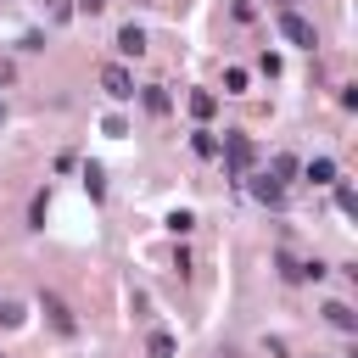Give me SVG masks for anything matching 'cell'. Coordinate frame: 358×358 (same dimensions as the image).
I'll return each mask as SVG.
<instances>
[{
  "instance_id": "cell-21",
  "label": "cell",
  "mask_w": 358,
  "mask_h": 358,
  "mask_svg": "<svg viewBox=\"0 0 358 358\" xmlns=\"http://www.w3.org/2000/svg\"><path fill=\"white\" fill-rule=\"evenodd\" d=\"M274 6H285V0H274Z\"/></svg>"
},
{
  "instance_id": "cell-18",
  "label": "cell",
  "mask_w": 358,
  "mask_h": 358,
  "mask_svg": "<svg viewBox=\"0 0 358 358\" xmlns=\"http://www.w3.org/2000/svg\"><path fill=\"white\" fill-rule=\"evenodd\" d=\"M17 319H22V313H17L11 302H0V324H17Z\"/></svg>"
},
{
  "instance_id": "cell-6",
  "label": "cell",
  "mask_w": 358,
  "mask_h": 358,
  "mask_svg": "<svg viewBox=\"0 0 358 358\" xmlns=\"http://www.w3.org/2000/svg\"><path fill=\"white\" fill-rule=\"evenodd\" d=\"M324 319H330V324H336V330H347V336H352V330H358V313H352V308H347V302H324Z\"/></svg>"
},
{
  "instance_id": "cell-1",
  "label": "cell",
  "mask_w": 358,
  "mask_h": 358,
  "mask_svg": "<svg viewBox=\"0 0 358 358\" xmlns=\"http://www.w3.org/2000/svg\"><path fill=\"white\" fill-rule=\"evenodd\" d=\"M218 157L229 162V173H252V168H257V145H252V134H224V140H218Z\"/></svg>"
},
{
  "instance_id": "cell-17",
  "label": "cell",
  "mask_w": 358,
  "mask_h": 358,
  "mask_svg": "<svg viewBox=\"0 0 358 358\" xmlns=\"http://www.w3.org/2000/svg\"><path fill=\"white\" fill-rule=\"evenodd\" d=\"M168 229H173V235H190L196 218H190V213H168Z\"/></svg>"
},
{
  "instance_id": "cell-10",
  "label": "cell",
  "mask_w": 358,
  "mask_h": 358,
  "mask_svg": "<svg viewBox=\"0 0 358 358\" xmlns=\"http://www.w3.org/2000/svg\"><path fill=\"white\" fill-rule=\"evenodd\" d=\"M117 50H123V56H140V50H145V34H140V28L129 22V28L117 34Z\"/></svg>"
},
{
  "instance_id": "cell-12",
  "label": "cell",
  "mask_w": 358,
  "mask_h": 358,
  "mask_svg": "<svg viewBox=\"0 0 358 358\" xmlns=\"http://www.w3.org/2000/svg\"><path fill=\"white\" fill-rule=\"evenodd\" d=\"M190 145H196V157H218V134H207V129H196Z\"/></svg>"
},
{
  "instance_id": "cell-19",
  "label": "cell",
  "mask_w": 358,
  "mask_h": 358,
  "mask_svg": "<svg viewBox=\"0 0 358 358\" xmlns=\"http://www.w3.org/2000/svg\"><path fill=\"white\" fill-rule=\"evenodd\" d=\"M101 6H106V0H78V11H90V17H95Z\"/></svg>"
},
{
  "instance_id": "cell-13",
  "label": "cell",
  "mask_w": 358,
  "mask_h": 358,
  "mask_svg": "<svg viewBox=\"0 0 358 358\" xmlns=\"http://www.w3.org/2000/svg\"><path fill=\"white\" fill-rule=\"evenodd\" d=\"M336 207H341V213H358V190L341 185V179H336Z\"/></svg>"
},
{
  "instance_id": "cell-15",
  "label": "cell",
  "mask_w": 358,
  "mask_h": 358,
  "mask_svg": "<svg viewBox=\"0 0 358 358\" xmlns=\"http://www.w3.org/2000/svg\"><path fill=\"white\" fill-rule=\"evenodd\" d=\"M241 90H246V67H229L224 73V95H241Z\"/></svg>"
},
{
  "instance_id": "cell-3",
  "label": "cell",
  "mask_w": 358,
  "mask_h": 358,
  "mask_svg": "<svg viewBox=\"0 0 358 358\" xmlns=\"http://www.w3.org/2000/svg\"><path fill=\"white\" fill-rule=\"evenodd\" d=\"M101 90H106L112 101H129V95H134V73L117 67V62H106V67H101Z\"/></svg>"
},
{
  "instance_id": "cell-20",
  "label": "cell",
  "mask_w": 358,
  "mask_h": 358,
  "mask_svg": "<svg viewBox=\"0 0 358 358\" xmlns=\"http://www.w3.org/2000/svg\"><path fill=\"white\" fill-rule=\"evenodd\" d=\"M0 123H6V106H0Z\"/></svg>"
},
{
  "instance_id": "cell-8",
  "label": "cell",
  "mask_w": 358,
  "mask_h": 358,
  "mask_svg": "<svg viewBox=\"0 0 358 358\" xmlns=\"http://www.w3.org/2000/svg\"><path fill=\"white\" fill-rule=\"evenodd\" d=\"M84 190H90V201L106 196V173H101V162H84Z\"/></svg>"
},
{
  "instance_id": "cell-11",
  "label": "cell",
  "mask_w": 358,
  "mask_h": 358,
  "mask_svg": "<svg viewBox=\"0 0 358 358\" xmlns=\"http://www.w3.org/2000/svg\"><path fill=\"white\" fill-rule=\"evenodd\" d=\"M145 112H157V117L168 112V90L162 84H145Z\"/></svg>"
},
{
  "instance_id": "cell-7",
  "label": "cell",
  "mask_w": 358,
  "mask_h": 358,
  "mask_svg": "<svg viewBox=\"0 0 358 358\" xmlns=\"http://www.w3.org/2000/svg\"><path fill=\"white\" fill-rule=\"evenodd\" d=\"M302 173H308L313 185H336V162H330V157H313V162H308Z\"/></svg>"
},
{
  "instance_id": "cell-2",
  "label": "cell",
  "mask_w": 358,
  "mask_h": 358,
  "mask_svg": "<svg viewBox=\"0 0 358 358\" xmlns=\"http://www.w3.org/2000/svg\"><path fill=\"white\" fill-rule=\"evenodd\" d=\"M280 34H285L291 45H302V50H313V45H319V34H313V22H308V17H296L291 6H280Z\"/></svg>"
},
{
  "instance_id": "cell-9",
  "label": "cell",
  "mask_w": 358,
  "mask_h": 358,
  "mask_svg": "<svg viewBox=\"0 0 358 358\" xmlns=\"http://www.w3.org/2000/svg\"><path fill=\"white\" fill-rule=\"evenodd\" d=\"M39 308L56 319V330H73V313H67V302H62V296H39Z\"/></svg>"
},
{
  "instance_id": "cell-5",
  "label": "cell",
  "mask_w": 358,
  "mask_h": 358,
  "mask_svg": "<svg viewBox=\"0 0 358 358\" xmlns=\"http://www.w3.org/2000/svg\"><path fill=\"white\" fill-rule=\"evenodd\" d=\"M213 112H218V95H213V90H190V117H196V123H207Z\"/></svg>"
},
{
  "instance_id": "cell-16",
  "label": "cell",
  "mask_w": 358,
  "mask_h": 358,
  "mask_svg": "<svg viewBox=\"0 0 358 358\" xmlns=\"http://www.w3.org/2000/svg\"><path fill=\"white\" fill-rule=\"evenodd\" d=\"M268 173H274L280 185H285V179H296V157H274V168H268Z\"/></svg>"
},
{
  "instance_id": "cell-14",
  "label": "cell",
  "mask_w": 358,
  "mask_h": 358,
  "mask_svg": "<svg viewBox=\"0 0 358 358\" xmlns=\"http://www.w3.org/2000/svg\"><path fill=\"white\" fill-rule=\"evenodd\" d=\"M151 358H173V336L168 330H151Z\"/></svg>"
},
{
  "instance_id": "cell-4",
  "label": "cell",
  "mask_w": 358,
  "mask_h": 358,
  "mask_svg": "<svg viewBox=\"0 0 358 358\" xmlns=\"http://www.w3.org/2000/svg\"><path fill=\"white\" fill-rule=\"evenodd\" d=\"M252 196H257L263 207H280V196H285V185H280L274 173H252Z\"/></svg>"
}]
</instances>
